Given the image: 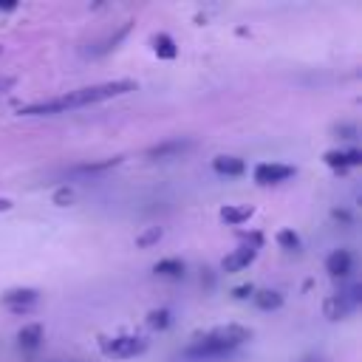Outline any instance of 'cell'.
I'll return each instance as SVG.
<instances>
[{
    "label": "cell",
    "instance_id": "obj_1",
    "mask_svg": "<svg viewBox=\"0 0 362 362\" xmlns=\"http://www.w3.org/2000/svg\"><path fill=\"white\" fill-rule=\"evenodd\" d=\"M130 90H136V82H133V79H116V82L88 85V88L71 90V93L57 96V99H42V102L23 105L20 113H23V116H51V113H62V110H71V107H82V105L105 102V99H113V96H124V93H130Z\"/></svg>",
    "mask_w": 362,
    "mask_h": 362
},
{
    "label": "cell",
    "instance_id": "obj_2",
    "mask_svg": "<svg viewBox=\"0 0 362 362\" xmlns=\"http://www.w3.org/2000/svg\"><path fill=\"white\" fill-rule=\"evenodd\" d=\"M249 337H252V331H249L246 325H238V322L218 325V328H209L206 334H198V337L184 348V356H189V359H215V356L232 354V351L240 348Z\"/></svg>",
    "mask_w": 362,
    "mask_h": 362
},
{
    "label": "cell",
    "instance_id": "obj_3",
    "mask_svg": "<svg viewBox=\"0 0 362 362\" xmlns=\"http://www.w3.org/2000/svg\"><path fill=\"white\" fill-rule=\"evenodd\" d=\"M99 348L105 356H119V359H127V356H136L147 348V339L144 337H136V334H119V337H102L99 339Z\"/></svg>",
    "mask_w": 362,
    "mask_h": 362
},
{
    "label": "cell",
    "instance_id": "obj_4",
    "mask_svg": "<svg viewBox=\"0 0 362 362\" xmlns=\"http://www.w3.org/2000/svg\"><path fill=\"white\" fill-rule=\"evenodd\" d=\"M359 291H362L359 286H348V288L331 294V297L325 300V305H322L325 317H328V320H342V317H348L351 311H356V305H359V300H362Z\"/></svg>",
    "mask_w": 362,
    "mask_h": 362
},
{
    "label": "cell",
    "instance_id": "obj_5",
    "mask_svg": "<svg viewBox=\"0 0 362 362\" xmlns=\"http://www.w3.org/2000/svg\"><path fill=\"white\" fill-rule=\"evenodd\" d=\"M40 300V291L31 288V286H20V288H8L6 294H0V303L14 311V314H23V311H31Z\"/></svg>",
    "mask_w": 362,
    "mask_h": 362
},
{
    "label": "cell",
    "instance_id": "obj_6",
    "mask_svg": "<svg viewBox=\"0 0 362 362\" xmlns=\"http://www.w3.org/2000/svg\"><path fill=\"white\" fill-rule=\"evenodd\" d=\"M192 147H195L192 139H164L147 150V158H175V156L189 153Z\"/></svg>",
    "mask_w": 362,
    "mask_h": 362
},
{
    "label": "cell",
    "instance_id": "obj_7",
    "mask_svg": "<svg viewBox=\"0 0 362 362\" xmlns=\"http://www.w3.org/2000/svg\"><path fill=\"white\" fill-rule=\"evenodd\" d=\"M291 175H294V167L277 164V161H266V164L255 167V181L257 184H280V181H288Z\"/></svg>",
    "mask_w": 362,
    "mask_h": 362
},
{
    "label": "cell",
    "instance_id": "obj_8",
    "mask_svg": "<svg viewBox=\"0 0 362 362\" xmlns=\"http://www.w3.org/2000/svg\"><path fill=\"white\" fill-rule=\"evenodd\" d=\"M354 269V255L348 249H334L328 257H325V272L331 277H348Z\"/></svg>",
    "mask_w": 362,
    "mask_h": 362
},
{
    "label": "cell",
    "instance_id": "obj_9",
    "mask_svg": "<svg viewBox=\"0 0 362 362\" xmlns=\"http://www.w3.org/2000/svg\"><path fill=\"white\" fill-rule=\"evenodd\" d=\"M322 161H325L328 167H334L337 173H345L348 167L362 164V153H359V150H328V153L322 156Z\"/></svg>",
    "mask_w": 362,
    "mask_h": 362
},
{
    "label": "cell",
    "instance_id": "obj_10",
    "mask_svg": "<svg viewBox=\"0 0 362 362\" xmlns=\"http://www.w3.org/2000/svg\"><path fill=\"white\" fill-rule=\"evenodd\" d=\"M255 257H257V249H252V246H238L235 252H229V255L221 260V269H223V272H243Z\"/></svg>",
    "mask_w": 362,
    "mask_h": 362
},
{
    "label": "cell",
    "instance_id": "obj_11",
    "mask_svg": "<svg viewBox=\"0 0 362 362\" xmlns=\"http://www.w3.org/2000/svg\"><path fill=\"white\" fill-rule=\"evenodd\" d=\"M17 345L23 354H34L42 345V325L40 322H28L17 331Z\"/></svg>",
    "mask_w": 362,
    "mask_h": 362
},
{
    "label": "cell",
    "instance_id": "obj_12",
    "mask_svg": "<svg viewBox=\"0 0 362 362\" xmlns=\"http://www.w3.org/2000/svg\"><path fill=\"white\" fill-rule=\"evenodd\" d=\"M212 170H215L218 175L238 178V175L246 173V164H243V158H238V156H218V158H212Z\"/></svg>",
    "mask_w": 362,
    "mask_h": 362
},
{
    "label": "cell",
    "instance_id": "obj_13",
    "mask_svg": "<svg viewBox=\"0 0 362 362\" xmlns=\"http://www.w3.org/2000/svg\"><path fill=\"white\" fill-rule=\"evenodd\" d=\"M153 51H156L158 59H175V57H178V45H175V40H173L170 34H164V31L153 34Z\"/></svg>",
    "mask_w": 362,
    "mask_h": 362
},
{
    "label": "cell",
    "instance_id": "obj_14",
    "mask_svg": "<svg viewBox=\"0 0 362 362\" xmlns=\"http://www.w3.org/2000/svg\"><path fill=\"white\" fill-rule=\"evenodd\" d=\"M184 260H178V257H164V260H158L156 266H153V272L158 274V277H167V280H178V277H184Z\"/></svg>",
    "mask_w": 362,
    "mask_h": 362
},
{
    "label": "cell",
    "instance_id": "obj_15",
    "mask_svg": "<svg viewBox=\"0 0 362 362\" xmlns=\"http://www.w3.org/2000/svg\"><path fill=\"white\" fill-rule=\"evenodd\" d=\"M252 206H223L221 212H218V218L226 223V226H240L243 221H249L252 218Z\"/></svg>",
    "mask_w": 362,
    "mask_h": 362
},
{
    "label": "cell",
    "instance_id": "obj_16",
    "mask_svg": "<svg viewBox=\"0 0 362 362\" xmlns=\"http://www.w3.org/2000/svg\"><path fill=\"white\" fill-rule=\"evenodd\" d=\"M252 300H255V305L263 308V311H274V308L283 305V294L274 291V288H260V291L252 294Z\"/></svg>",
    "mask_w": 362,
    "mask_h": 362
},
{
    "label": "cell",
    "instance_id": "obj_17",
    "mask_svg": "<svg viewBox=\"0 0 362 362\" xmlns=\"http://www.w3.org/2000/svg\"><path fill=\"white\" fill-rule=\"evenodd\" d=\"M122 158H105V161H88V164H76V167H71V173H76V175H93V173H105V170H110V167H116Z\"/></svg>",
    "mask_w": 362,
    "mask_h": 362
},
{
    "label": "cell",
    "instance_id": "obj_18",
    "mask_svg": "<svg viewBox=\"0 0 362 362\" xmlns=\"http://www.w3.org/2000/svg\"><path fill=\"white\" fill-rule=\"evenodd\" d=\"M147 325L156 328V331H164V328L170 325V311H167V308H153V311L147 314Z\"/></svg>",
    "mask_w": 362,
    "mask_h": 362
},
{
    "label": "cell",
    "instance_id": "obj_19",
    "mask_svg": "<svg viewBox=\"0 0 362 362\" xmlns=\"http://www.w3.org/2000/svg\"><path fill=\"white\" fill-rule=\"evenodd\" d=\"M127 31H130V25L124 23V25H122V28H119L116 34H110V37H105V40L99 42V48H93V54H107L110 48H116V42H119V40H122V37H124Z\"/></svg>",
    "mask_w": 362,
    "mask_h": 362
},
{
    "label": "cell",
    "instance_id": "obj_20",
    "mask_svg": "<svg viewBox=\"0 0 362 362\" xmlns=\"http://www.w3.org/2000/svg\"><path fill=\"white\" fill-rule=\"evenodd\" d=\"M161 240V229L158 226H150V229H144L141 235H136V246H141V249H147V246H153V243H158Z\"/></svg>",
    "mask_w": 362,
    "mask_h": 362
},
{
    "label": "cell",
    "instance_id": "obj_21",
    "mask_svg": "<svg viewBox=\"0 0 362 362\" xmlns=\"http://www.w3.org/2000/svg\"><path fill=\"white\" fill-rule=\"evenodd\" d=\"M277 243L283 249H300V235L294 229H283V232H277Z\"/></svg>",
    "mask_w": 362,
    "mask_h": 362
},
{
    "label": "cell",
    "instance_id": "obj_22",
    "mask_svg": "<svg viewBox=\"0 0 362 362\" xmlns=\"http://www.w3.org/2000/svg\"><path fill=\"white\" fill-rule=\"evenodd\" d=\"M71 198H74V192H71V189H65V187L54 192V204H59V206H65V204H68Z\"/></svg>",
    "mask_w": 362,
    "mask_h": 362
},
{
    "label": "cell",
    "instance_id": "obj_23",
    "mask_svg": "<svg viewBox=\"0 0 362 362\" xmlns=\"http://www.w3.org/2000/svg\"><path fill=\"white\" fill-rule=\"evenodd\" d=\"M255 291H257V288H255V286H252V283H249V286H238V288H235V291H232V294H235V297H238V300H246V297H252V294H255Z\"/></svg>",
    "mask_w": 362,
    "mask_h": 362
},
{
    "label": "cell",
    "instance_id": "obj_24",
    "mask_svg": "<svg viewBox=\"0 0 362 362\" xmlns=\"http://www.w3.org/2000/svg\"><path fill=\"white\" fill-rule=\"evenodd\" d=\"M334 130L342 133V139H354V136H356V127H354V124H337Z\"/></svg>",
    "mask_w": 362,
    "mask_h": 362
},
{
    "label": "cell",
    "instance_id": "obj_25",
    "mask_svg": "<svg viewBox=\"0 0 362 362\" xmlns=\"http://www.w3.org/2000/svg\"><path fill=\"white\" fill-rule=\"evenodd\" d=\"M334 218H337V221H342V223H348V221H351V215H348L345 209H334Z\"/></svg>",
    "mask_w": 362,
    "mask_h": 362
},
{
    "label": "cell",
    "instance_id": "obj_26",
    "mask_svg": "<svg viewBox=\"0 0 362 362\" xmlns=\"http://www.w3.org/2000/svg\"><path fill=\"white\" fill-rule=\"evenodd\" d=\"M300 362H325V359H322V356H317V354H308V356H303Z\"/></svg>",
    "mask_w": 362,
    "mask_h": 362
},
{
    "label": "cell",
    "instance_id": "obj_27",
    "mask_svg": "<svg viewBox=\"0 0 362 362\" xmlns=\"http://www.w3.org/2000/svg\"><path fill=\"white\" fill-rule=\"evenodd\" d=\"M11 209V201L8 198H0V212H8Z\"/></svg>",
    "mask_w": 362,
    "mask_h": 362
},
{
    "label": "cell",
    "instance_id": "obj_28",
    "mask_svg": "<svg viewBox=\"0 0 362 362\" xmlns=\"http://www.w3.org/2000/svg\"><path fill=\"white\" fill-rule=\"evenodd\" d=\"M11 82H14V79H0V90H3V88H8Z\"/></svg>",
    "mask_w": 362,
    "mask_h": 362
}]
</instances>
